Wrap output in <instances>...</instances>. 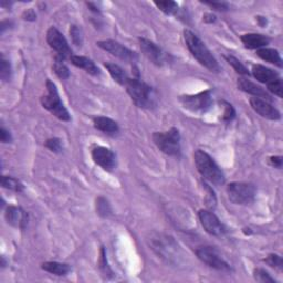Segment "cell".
Listing matches in <instances>:
<instances>
[{
	"label": "cell",
	"instance_id": "1",
	"mask_svg": "<svg viewBox=\"0 0 283 283\" xmlns=\"http://www.w3.org/2000/svg\"><path fill=\"white\" fill-rule=\"evenodd\" d=\"M184 39H185L186 46L190 53L193 54L194 58L208 69L210 72L218 73L220 71V66H219L218 61L215 59V56L209 51V49L204 44L201 39L196 35L190 30L184 31Z\"/></svg>",
	"mask_w": 283,
	"mask_h": 283
},
{
	"label": "cell",
	"instance_id": "2",
	"mask_svg": "<svg viewBox=\"0 0 283 283\" xmlns=\"http://www.w3.org/2000/svg\"><path fill=\"white\" fill-rule=\"evenodd\" d=\"M150 246L154 252L163 260H165L167 264L176 265L181 258L180 247L175 241L174 238L169 236L157 233L151 238Z\"/></svg>",
	"mask_w": 283,
	"mask_h": 283
},
{
	"label": "cell",
	"instance_id": "3",
	"mask_svg": "<svg viewBox=\"0 0 283 283\" xmlns=\"http://www.w3.org/2000/svg\"><path fill=\"white\" fill-rule=\"evenodd\" d=\"M196 167L198 172L209 183L216 186H221L225 184V175L223 171L217 165V163L211 158L209 154L205 151L197 150L194 154Z\"/></svg>",
	"mask_w": 283,
	"mask_h": 283
},
{
	"label": "cell",
	"instance_id": "4",
	"mask_svg": "<svg viewBox=\"0 0 283 283\" xmlns=\"http://www.w3.org/2000/svg\"><path fill=\"white\" fill-rule=\"evenodd\" d=\"M46 88L47 94L41 97L42 106L50 113H52L55 117H58L60 121L69 122L71 119V115L66 109L65 104L61 101L55 84L51 80H47Z\"/></svg>",
	"mask_w": 283,
	"mask_h": 283
},
{
	"label": "cell",
	"instance_id": "5",
	"mask_svg": "<svg viewBox=\"0 0 283 283\" xmlns=\"http://www.w3.org/2000/svg\"><path fill=\"white\" fill-rule=\"evenodd\" d=\"M126 91L131 96L132 101L135 103L138 108L150 109L154 105L153 90L145 82L139 79H130L125 83Z\"/></svg>",
	"mask_w": 283,
	"mask_h": 283
},
{
	"label": "cell",
	"instance_id": "6",
	"mask_svg": "<svg viewBox=\"0 0 283 283\" xmlns=\"http://www.w3.org/2000/svg\"><path fill=\"white\" fill-rule=\"evenodd\" d=\"M153 140L163 153L174 157L180 156V133L176 127L166 132H155Z\"/></svg>",
	"mask_w": 283,
	"mask_h": 283
},
{
	"label": "cell",
	"instance_id": "7",
	"mask_svg": "<svg viewBox=\"0 0 283 283\" xmlns=\"http://www.w3.org/2000/svg\"><path fill=\"white\" fill-rule=\"evenodd\" d=\"M257 189L251 183L233 181L227 186L229 200L236 205H249L256 199Z\"/></svg>",
	"mask_w": 283,
	"mask_h": 283
},
{
	"label": "cell",
	"instance_id": "8",
	"mask_svg": "<svg viewBox=\"0 0 283 283\" xmlns=\"http://www.w3.org/2000/svg\"><path fill=\"white\" fill-rule=\"evenodd\" d=\"M179 101L185 109L194 113H206L212 106L210 90H206L195 95H183Z\"/></svg>",
	"mask_w": 283,
	"mask_h": 283
},
{
	"label": "cell",
	"instance_id": "9",
	"mask_svg": "<svg viewBox=\"0 0 283 283\" xmlns=\"http://www.w3.org/2000/svg\"><path fill=\"white\" fill-rule=\"evenodd\" d=\"M196 254L198 259L212 269H216L219 271H231L229 264L226 262L215 248L208 246L200 247L196 250Z\"/></svg>",
	"mask_w": 283,
	"mask_h": 283
},
{
	"label": "cell",
	"instance_id": "10",
	"mask_svg": "<svg viewBox=\"0 0 283 283\" xmlns=\"http://www.w3.org/2000/svg\"><path fill=\"white\" fill-rule=\"evenodd\" d=\"M101 49H103L104 51L111 53L112 55L116 56L119 60H122L127 63H134L136 62L138 56L136 52H134L130 50L129 48L124 47L122 44L115 41V40H102L98 41L96 44Z\"/></svg>",
	"mask_w": 283,
	"mask_h": 283
},
{
	"label": "cell",
	"instance_id": "11",
	"mask_svg": "<svg viewBox=\"0 0 283 283\" xmlns=\"http://www.w3.org/2000/svg\"><path fill=\"white\" fill-rule=\"evenodd\" d=\"M47 42L53 50L58 53V58L61 60L70 59L72 56V50L63 34L55 27L49 28L47 31Z\"/></svg>",
	"mask_w": 283,
	"mask_h": 283
},
{
	"label": "cell",
	"instance_id": "12",
	"mask_svg": "<svg viewBox=\"0 0 283 283\" xmlns=\"http://www.w3.org/2000/svg\"><path fill=\"white\" fill-rule=\"evenodd\" d=\"M199 220L203 225L204 229L208 232L209 235L215 237H221L226 233V228L224 224L219 220V218L210 210H200L199 214Z\"/></svg>",
	"mask_w": 283,
	"mask_h": 283
},
{
	"label": "cell",
	"instance_id": "13",
	"mask_svg": "<svg viewBox=\"0 0 283 283\" xmlns=\"http://www.w3.org/2000/svg\"><path fill=\"white\" fill-rule=\"evenodd\" d=\"M92 158L96 165L101 166L106 172H112L116 167V155L108 147H94L92 150Z\"/></svg>",
	"mask_w": 283,
	"mask_h": 283
},
{
	"label": "cell",
	"instance_id": "14",
	"mask_svg": "<svg viewBox=\"0 0 283 283\" xmlns=\"http://www.w3.org/2000/svg\"><path fill=\"white\" fill-rule=\"evenodd\" d=\"M138 41H139L141 52L144 53V55L148 60L156 66H161L163 63H164L165 61L164 52H163L161 49L156 44H154L153 41L145 38H139Z\"/></svg>",
	"mask_w": 283,
	"mask_h": 283
},
{
	"label": "cell",
	"instance_id": "15",
	"mask_svg": "<svg viewBox=\"0 0 283 283\" xmlns=\"http://www.w3.org/2000/svg\"><path fill=\"white\" fill-rule=\"evenodd\" d=\"M251 108L256 111L259 115L265 118L271 119V121H278L281 118V113L264 98L251 97L250 98Z\"/></svg>",
	"mask_w": 283,
	"mask_h": 283
},
{
	"label": "cell",
	"instance_id": "16",
	"mask_svg": "<svg viewBox=\"0 0 283 283\" xmlns=\"http://www.w3.org/2000/svg\"><path fill=\"white\" fill-rule=\"evenodd\" d=\"M5 218L9 225L20 229H25L28 225V214L21 208L16 206H9L6 209Z\"/></svg>",
	"mask_w": 283,
	"mask_h": 283
},
{
	"label": "cell",
	"instance_id": "17",
	"mask_svg": "<svg viewBox=\"0 0 283 283\" xmlns=\"http://www.w3.org/2000/svg\"><path fill=\"white\" fill-rule=\"evenodd\" d=\"M238 88L241 91L246 92V93L254 95V97L264 98V100H266V101L271 100L270 94H269L265 89L257 86L256 83L251 82L250 80L246 79V77H239V79H238Z\"/></svg>",
	"mask_w": 283,
	"mask_h": 283
},
{
	"label": "cell",
	"instance_id": "18",
	"mask_svg": "<svg viewBox=\"0 0 283 283\" xmlns=\"http://www.w3.org/2000/svg\"><path fill=\"white\" fill-rule=\"evenodd\" d=\"M70 61L72 62L73 66L80 68V69H83L87 73H89L91 75L97 76V75L101 74V70L97 68V66L95 65L93 61H92L89 58H87V56L72 55L70 58Z\"/></svg>",
	"mask_w": 283,
	"mask_h": 283
},
{
	"label": "cell",
	"instance_id": "19",
	"mask_svg": "<svg viewBox=\"0 0 283 283\" xmlns=\"http://www.w3.org/2000/svg\"><path fill=\"white\" fill-rule=\"evenodd\" d=\"M252 75L254 76V79L258 80L259 82L266 84H269L275 79H278V77H280L279 73L275 72L274 70L261 65H254L252 67Z\"/></svg>",
	"mask_w": 283,
	"mask_h": 283
},
{
	"label": "cell",
	"instance_id": "20",
	"mask_svg": "<svg viewBox=\"0 0 283 283\" xmlns=\"http://www.w3.org/2000/svg\"><path fill=\"white\" fill-rule=\"evenodd\" d=\"M241 41L246 48L257 49L258 50V49L266 48V46L269 45V42H270V39L267 38L264 34L247 33V34L242 35Z\"/></svg>",
	"mask_w": 283,
	"mask_h": 283
},
{
	"label": "cell",
	"instance_id": "21",
	"mask_svg": "<svg viewBox=\"0 0 283 283\" xmlns=\"http://www.w3.org/2000/svg\"><path fill=\"white\" fill-rule=\"evenodd\" d=\"M93 124L96 130L101 131L105 134H110V135H114V134L118 133L119 129L118 125L115 121H113L112 118L106 116H96L93 118Z\"/></svg>",
	"mask_w": 283,
	"mask_h": 283
},
{
	"label": "cell",
	"instance_id": "22",
	"mask_svg": "<svg viewBox=\"0 0 283 283\" xmlns=\"http://www.w3.org/2000/svg\"><path fill=\"white\" fill-rule=\"evenodd\" d=\"M257 54L259 58H261L262 60L269 63H272V65L277 66L279 68H282V59L277 49L261 48L257 50Z\"/></svg>",
	"mask_w": 283,
	"mask_h": 283
},
{
	"label": "cell",
	"instance_id": "23",
	"mask_svg": "<svg viewBox=\"0 0 283 283\" xmlns=\"http://www.w3.org/2000/svg\"><path fill=\"white\" fill-rule=\"evenodd\" d=\"M41 269L51 274L59 275V277L67 275L71 271V267L69 265L55 262V261H48V262H44L41 265Z\"/></svg>",
	"mask_w": 283,
	"mask_h": 283
},
{
	"label": "cell",
	"instance_id": "24",
	"mask_svg": "<svg viewBox=\"0 0 283 283\" xmlns=\"http://www.w3.org/2000/svg\"><path fill=\"white\" fill-rule=\"evenodd\" d=\"M104 67L106 68V70L109 71L110 75L114 79L118 84H121V86H125V83L129 80V76L125 73V71L119 67L118 65H115V63L112 62H105Z\"/></svg>",
	"mask_w": 283,
	"mask_h": 283
},
{
	"label": "cell",
	"instance_id": "25",
	"mask_svg": "<svg viewBox=\"0 0 283 283\" xmlns=\"http://www.w3.org/2000/svg\"><path fill=\"white\" fill-rule=\"evenodd\" d=\"M2 186L6 189L12 190V192H16V193L24 192L23 183L18 180L17 178H13V177H10V176H3L2 177Z\"/></svg>",
	"mask_w": 283,
	"mask_h": 283
},
{
	"label": "cell",
	"instance_id": "26",
	"mask_svg": "<svg viewBox=\"0 0 283 283\" xmlns=\"http://www.w3.org/2000/svg\"><path fill=\"white\" fill-rule=\"evenodd\" d=\"M157 8L166 15H175L178 11V4L172 0H164V2H155Z\"/></svg>",
	"mask_w": 283,
	"mask_h": 283
},
{
	"label": "cell",
	"instance_id": "27",
	"mask_svg": "<svg viewBox=\"0 0 283 283\" xmlns=\"http://www.w3.org/2000/svg\"><path fill=\"white\" fill-rule=\"evenodd\" d=\"M96 211L103 218H108L112 215L111 205L104 197H98L96 199Z\"/></svg>",
	"mask_w": 283,
	"mask_h": 283
},
{
	"label": "cell",
	"instance_id": "28",
	"mask_svg": "<svg viewBox=\"0 0 283 283\" xmlns=\"http://www.w3.org/2000/svg\"><path fill=\"white\" fill-rule=\"evenodd\" d=\"M53 71L55 72V74L60 77V79H62V80L69 79L70 70L65 65V63H63V60L58 58V56H56L55 62L53 63Z\"/></svg>",
	"mask_w": 283,
	"mask_h": 283
},
{
	"label": "cell",
	"instance_id": "29",
	"mask_svg": "<svg viewBox=\"0 0 283 283\" xmlns=\"http://www.w3.org/2000/svg\"><path fill=\"white\" fill-rule=\"evenodd\" d=\"M225 59L227 60V62L233 68V70H235L237 73L241 75H249V71H248V69L242 65L241 61L238 60L236 56L225 55Z\"/></svg>",
	"mask_w": 283,
	"mask_h": 283
},
{
	"label": "cell",
	"instance_id": "30",
	"mask_svg": "<svg viewBox=\"0 0 283 283\" xmlns=\"http://www.w3.org/2000/svg\"><path fill=\"white\" fill-rule=\"evenodd\" d=\"M0 77L3 81H9L11 77L10 62L6 60L4 55H2V59H0Z\"/></svg>",
	"mask_w": 283,
	"mask_h": 283
},
{
	"label": "cell",
	"instance_id": "31",
	"mask_svg": "<svg viewBox=\"0 0 283 283\" xmlns=\"http://www.w3.org/2000/svg\"><path fill=\"white\" fill-rule=\"evenodd\" d=\"M254 280L261 283H275V280L264 269H254L253 271Z\"/></svg>",
	"mask_w": 283,
	"mask_h": 283
},
{
	"label": "cell",
	"instance_id": "32",
	"mask_svg": "<svg viewBox=\"0 0 283 283\" xmlns=\"http://www.w3.org/2000/svg\"><path fill=\"white\" fill-rule=\"evenodd\" d=\"M264 261H265V262L267 265H269V266L274 268V269H277V270H282V268H283V260L279 256V254H275V253L269 254V256Z\"/></svg>",
	"mask_w": 283,
	"mask_h": 283
},
{
	"label": "cell",
	"instance_id": "33",
	"mask_svg": "<svg viewBox=\"0 0 283 283\" xmlns=\"http://www.w3.org/2000/svg\"><path fill=\"white\" fill-rule=\"evenodd\" d=\"M70 35H71V39H72L73 44L77 47L82 46V42H83V37H82V31L81 29L77 26L73 25L71 26L70 28Z\"/></svg>",
	"mask_w": 283,
	"mask_h": 283
},
{
	"label": "cell",
	"instance_id": "34",
	"mask_svg": "<svg viewBox=\"0 0 283 283\" xmlns=\"http://www.w3.org/2000/svg\"><path fill=\"white\" fill-rule=\"evenodd\" d=\"M268 86V90L271 92L272 94L277 95L278 97H282V80L280 79V77H278V79H275L274 81L270 82L269 84H267Z\"/></svg>",
	"mask_w": 283,
	"mask_h": 283
},
{
	"label": "cell",
	"instance_id": "35",
	"mask_svg": "<svg viewBox=\"0 0 283 283\" xmlns=\"http://www.w3.org/2000/svg\"><path fill=\"white\" fill-rule=\"evenodd\" d=\"M45 146L47 148H49V150H50L51 152H54V153H60L62 151L61 139L56 138V137L47 139L46 143H45Z\"/></svg>",
	"mask_w": 283,
	"mask_h": 283
},
{
	"label": "cell",
	"instance_id": "36",
	"mask_svg": "<svg viewBox=\"0 0 283 283\" xmlns=\"http://www.w3.org/2000/svg\"><path fill=\"white\" fill-rule=\"evenodd\" d=\"M223 104H224V108H225V112H224V115H223V121L230 122V121H232L233 118H235L236 111H235V109H233V106L230 103L223 102Z\"/></svg>",
	"mask_w": 283,
	"mask_h": 283
},
{
	"label": "cell",
	"instance_id": "37",
	"mask_svg": "<svg viewBox=\"0 0 283 283\" xmlns=\"http://www.w3.org/2000/svg\"><path fill=\"white\" fill-rule=\"evenodd\" d=\"M205 5H207L209 7H211L212 9L218 10V11H227L229 9V5L227 3L224 2H205Z\"/></svg>",
	"mask_w": 283,
	"mask_h": 283
},
{
	"label": "cell",
	"instance_id": "38",
	"mask_svg": "<svg viewBox=\"0 0 283 283\" xmlns=\"http://www.w3.org/2000/svg\"><path fill=\"white\" fill-rule=\"evenodd\" d=\"M100 265H101V269H102L104 275H111L112 274V270L109 268L108 262H106V257H105V252H104L103 248H102V250H101V261H100Z\"/></svg>",
	"mask_w": 283,
	"mask_h": 283
},
{
	"label": "cell",
	"instance_id": "39",
	"mask_svg": "<svg viewBox=\"0 0 283 283\" xmlns=\"http://www.w3.org/2000/svg\"><path fill=\"white\" fill-rule=\"evenodd\" d=\"M0 140H2L3 143H10L12 140L10 132L7 131L5 127H2V129H0Z\"/></svg>",
	"mask_w": 283,
	"mask_h": 283
},
{
	"label": "cell",
	"instance_id": "40",
	"mask_svg": "<svg viewBox=\"0 0 283 283\" xmlns=\"http://www.w3.org/2000/svg\"><path fill=\"white\" fill-rule=\"evenodd\" d=\"M23 18H24L25 20L33 21V20H35V18H37V16H35V12L33 11V9H28L27 11L24 12Z\"/></svg>",
	"mask_w": 283,
	"mask_h": 283
},
{
	"label": "cell",
	"instance_id": "41",
	"mask_svg": "<svg viewBox=\"0 0 283 283\" xmlns=\"http://www.w3.org/2000/svg\"><path fill=\"white\" fill-rule=\"evenodd\" d=\"M270 164L277 168H281L282 167V157L281 156L270 157Z\"/></svg>",
	"mask_w": 283,
	"mask_h": 283
},
{
	"label": "cell",
	"instance_id": "42",
	"mask_svg": "<svg viewBox=\"0 0 283 283\" xmlns=\"http://www.w3.org/2000/svg\"><path fill=\"white\" fill-rule=\"evenodd\" d=\"M204 21L205 23H215L216 21V16L214 15H210V13H208V15H205L204 16Z\"/></svg>",
	"mask_w": 283,
	"mask_h": 283
},
{
	"label": "cell",
	"instance_id": "43",
	"mask_svg": "<svg viewBox=\"0 0 283 283\" xmlns=\"http://www.w3.org/2000/svg\"><path fill=\"white\" fill-rule=\"evenodd\" d=\"M258 18V21H259V24L261 27H264L267 25V19L264 18V17H257Z\"/></svg>",
	"mask_w": 283,
	"mask_h": 283
}]
</instances>
